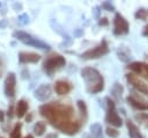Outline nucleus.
Returning <instances> with one entry per match:
<instances>
[{"label": "nucleus", "instance_id": "1", "mask_svg": "<svg viewBox=\"0 0 148 138\" xmlns=\"http://www.w3.org/2000/svg\"><path fill=\"white\" fill-rule=\"evenodd\" d=\"M74 112L72 106L61 102H49L39 107V114L52 126L67 136L76 135L82 126V122L75 117Z\"/></svg>", "mask_w": 148, "mask_h": 138}, {"label": "nucleus", "instance_id": "2", "mask_svg": "<svg viewBox=\"0 0 148 138\" xmlns=\"http://www.w3.org/2000/svg\"><path fill=\"white\" fill-rule=\"evenodd\" d=\"M81 77L86 81L87 90L90 94H97L104 88V79L102 74L92 67H83L81 70Z\"/></svg>", "mask_w": 148, "mask_h": 138}, {"label": "nucleus", "instance_id": "3", "mask_svg": "<svg viewBox=\"0 0 148 138\" xmlns=\"http://www.w3.org/2000/svg\"><path fill=\"white\" fill-rule=\"evenodd\" d=\"M65 64H66V59L61 55L53 53V55L47 56L46 59L44 60V63H43V70H44V72L46 74H49L51 77L56 71H58L59 68H61L62 66H65Z\"/></svg>", "mask_w": 148, "mask_h": 138}, {"label": "nucleus", "instance_id": "4", "mask_svg": "<svg viewBox=\"0 0 148 138\" xmlns=\"http://www.w3.org/2000/svg\"><path fill=\"white\" fill-rule=\"evenodd\" d=\"M106 101V104H108V110H106V122L109 124H111V126H114V128H118V126H121L123 124V119L121 117L118 115L117 110H116V104L114 102L110 99V97H106L105 99Z\"/></svg>", "mask_w": 148, "mask_h": 138}, {"label": "nucleus", "instance_id": "5", "mask_svg": "<svg viewBox=\"0 0 148 138\" xmlns=\"http://www.w3.org/2000/svg\"><path fill=\"white\" fill-rule=\"evenodd\" d=\"M14 36L18 41H21L22 43H24L27 45H31V46H35V48H38V49H43V50L50 49L49 44H46V43H44V42H42V41L32 37L31 35H29V34H27L24 31H15L14 32Z\"/></svg>", "mask_w": 148, "mask_h": 138}, {"label": "nucleus", "instance_id": "6", "mask_svg": "<svg viewBox=\"0 0 148 138\" xmlns=\"http://www.w3.org/2000/svg\"><path fill=\"white\" fill-rule=\"evenodd\" d=\"M109 52V46H108V43L105 41H103L99 45L92 48V49H89L87 50L86 52H83L81 55V57L83 59H97V58H101L103 56H105L106 53Z\"/></svg>", "mask_w": 148, "mask_h": 138}, {"label": "nucleus", "instance_id": "7", "mask_svg": "<svg viewBox=\"0 0 148 138\" xmlns=\"http://www.w3.org/2000/svg\"><path fill=\"white\" fill-rule=\"evenodd\" d=\"M128 30H130V24H128L127 20L123 15L117 13L114 16V20H113V34L123 35V34H127Z\"/></svg>", "mask_w": 148, "mask_h": 138}, {"label": "nucleus", "instance_id": "8", "mask_svg": "<svg viewBox=\"0 0 148 138\" xmlns=\"http://www.w3.org/2000/svg\"><path fill=\"white\" fill-rule=\"evenodd\" d=\"M126 79H127L128 83L132 85L138 92H140V93H142V94L148 96V85L145 83L140 78H138L133 73H127L126 74Z\"/></svg>", "mask_w": 148, "mask_h": 138}, {"label": "nucleus", "instance_id": "9", "mask_svg": "<svg viewBox=\"0 0 148 138\" xmlns=\"http://www.w3.org/2000/svg\"><path fill=\"white\" fill-rule=\"evenodd\" d=\"M128 70L132 71L133 74H138L143 79L148 80V64L143 61H133L128 64Z\"/></svg>", "mask_w": 148, "mask_h": 138}, {"label": "nucleus", "instance_id": "10", "mask_svg": "<svg viewBox=\"0 0 148 138\" xmlns=\"http://www.w3.org/2000/svg\"><path fill=\"white\" fill-rule=\"evenodd\" d=\"M16 93V77L14 73H8L5 79V94L7 97H14Z\"/></svg>", "mask_w": 148, "mask_h": 138}, {"label": "nucleus", "instance_id": "11", "mask_svg": "<svg viewBox=\"0 0 148 138\" xmlns=\"http://www.w3.org/2000/svg\"><path fill=\"white\" fill-rule=\"evenodd\" d=\"M53 88L58 95H66L73 89V86L67 80H58V81H56Z\"/></svg>", "mask_w": 148, "mask_h": 138}, {"label": "nucleus", "instance_id": "12", "mask_svg": "<svg viewBox=\"0 0 148 138\" xmlns=\"http://www.w3.org/2000/svg\"><path fill=\"white\" fill-rule=\"evenodd\" d=\"M51 96V86L47 83L40 85L36 90H35V97L39 101H45Z\"/></svg>", "mask_w": 148, "mask_h": 138}, {"label": "nucleus", "instance_id": "13", "mask_svg": "<svg viewBox=\"0 0 148 138\" xmlns=\"http://www.w3.org/2000/svg\"><path fill=\"white\" fill-rule=\"evenodd\" d=\"M40 56L36 52H20L18 53V60L22 64H28V63H37L39 61Z\"/></svg>", "mask_w": 148, "mask_h": 138}, {"label": "nucleus", "instance_id": "14", "mask_svg": "<svg viewBox=\"0 0 148 138\" xmlns=\"http://www.w3.org/2000/svg\"><path fill=\"white\" fill-rule=\"evenodd\" d=\"M127 102H128V104H131L133 108H135L138 110H148V103L133 96V95L127 97Z\"/></svg>", "mask_w": 148, "mask_h": 138}, {"label": "nucleus", "instance_id": "15", "mask_svg": "<svg viewBox=\"0 0 148 138\" xmlns=\"http://www.w3.org/2000/svg\"><path fill=\"white\" fill-rule=\"evenodd\" d=\"M126 126H127V130H128V136L130 138H143V136L141 135V132L139 131L138 126L130 119L126 121Z\"/></svg>", "mask_w": 148, "mask_h": 138}, {"label": "nucleus", "instance_id": "16", "mask_svg": "<svg viewBox=\"0 0 148 138\" xmlns=\"http://www.w3.org/2000/svg\"><path fill=\"white\" fill-rule=\"evenodd\" d=\"M28 108H29L28 102L24 101V100H20V101L16 103V108H15V114H16V116H17L18 118L24 117V115H25L27 111H28Z\"/></svg>", "mask_w": 148, "mask_h": 138}, {"label": "nucleus", "instance_id": "17", "mask_svg": "<svg viewBox=\"0 0 148 138\" xmlns=\"http://www.w3.org/2000/svg\"><path fill=\"white\" fill-rule=\"evenodd\" d=\"M90 131L94 138H103V133H102V126L98 123H94L90 126Z\"/></svg>", "mask_w": 148, "mask_h": 138}, {"label": "nucleus", "instance_id": "18", "mask_svg": "<svg viewBox=\"0 0 148 138\" xmlns=\"http://www.w3.org/2000/svg\"><path fill=\"white\" fill-rule=\"evenodd\" d=\"M45 130H46V124H45V122H43V121H38V122L35 124V126H34V132H35V135H37V136L44 135Z\"/></svg>", "mask_w": 148, "mask_h": 138}, {"label": "nucleus", "instance_id": "19", "mask_svg": "<svg viewBox=\"0 0 148 138\" xmlns=\"http://www.w3.org/2000/svg\"><path fill=\"white\" fill-rule=\"evenodd\" d=\"M76 103H77V108H79V111L81 114V117L83 119H87V117H88V109H87L86 102L82 101V100H79Z\"/></svg>", "mask_w": 148, "mask_h": 138}, {"label": "nucleus", "instance_id": "20", "mask_svg": "<svg viewBox=\"0 0 148 138\" xmlns=\"http://www.w3.org/2000/svg\"><path fill=\"white\" fill-rule=\"evenodd\" d=\"M135 118L139 121L140 124H142L146 129H148V112H139L135 115Z\"/></svg>", "mask_w": 148, "mask_h": 138}, {"label": "nucleus", "instance_id": "21", "mask_svg": "<svg viewBox=\"0 0 148 138\" xmlns=\"http://www.w3.org/2000/svg\"><path fill=\"white\" fill-rule=\"evenodd\" d=\"M21 128H22V124L21 123H16L10 132V136L9 138H21Z\"/></svg>", "mask_w": 148, "mask_h": 138}, {"label": "nucleus", "instance_id": "22", "mask_svg": "<svg viewBox=\"0 0 148 138\" xmlns=\"http://www.w3.org/2000/svg\"><path fill=\"white\" fill-rule=\"evenodd\" d=\"M134 16H135V19H139V20H147L148 19V9L140 8L135 12Z\"/></svg>", "mask_w": 148, "mask_h": 138}, {"label": "nucleus", "instance_id": "23", "mask_svg": "<svg viewBox=\"0 0 148 138\" xmlns=\"http://www.w3.org/2000/svg\"><path fill=\"white\" fill-rule=\"evenodd\" d=\"M121 93H123V86H120L119 83H114L113 89H112L113 96H116L117 99H119V97L121 96Z\"/></svg>", "mask_w": 148, "mask_h": 138}, {"label": "nucleus", "instance_id": "24", "mask_svg": "<svg viewBox=\"0 0 148 138\" xmlns=\"http://www.w3.org/2000/svg\"><path fill=\"white\" fill-rule=\"evenodd\" d=\"M105 132H106V135H108L109 137H111V138H118V137H119V131H118L117 129H114V128L109 126V128H106Z\"/></svg>", "mask_w": 148, "mask_h": 138}, {"label": "nucleus", "instance_id": "25", "mask_svg": "<svg viewBox=\"0 0 148 138\" xmlns=\"http://www.w3.org/2000/svg\"><path fill=\"white\" fill-rule=\"evenodd\" d=\"M5 60H3V58L2 57H0V77H2L3 75V73H5Z\"/></svg>", "mask_w": 148, "mask_h": 138}, {"label": "nucleus", "instance_id": "26", "mask_svg": "<svg viewBox=\"0 0 148 138\" xmlns=\"http://www.w3.org/2000/svg\"><path fill=\"white\" fill-rule=\"evenodd\" d=\"M99 24H101V26H108V24H109V21H108V19H106V17H103V19H101V21H99Z\"/></svg>", "mask_w": 148, "mask_h": 138}, {"label": "nucleus", "instance_id": "27", "mask_svg": "<svg viewBox=\"0 0 148 138\" xmlns=\"http://www.w3.org/2000/svg\"><path fill=\"white\" fill-rule=\"evenodd\" d=\"M142 35H143V36H146V37H148V24L143 27V30H142Z\"/></svg>", "mask_w": 148, "mask_h": 138}, {"label": "nucleus", "instance_id": "28", "mask_svg": "<svg viewBox=\"0 0 148 138\" xmlns=\"http://www.w3.org/2000/svg\"><path fill=\"white\" fill-rule=\"evenodd\" d=\"M103 7H105V8H108L109 10H111V9H113V7H112L111 5H109L108 2H105V3H103Z\"/></svg>", "mask_w": 148, "mask_h": 138}, {"label": "nucleus", "instance_id": "29", "mask_svg": "<svg viewBox=\"0 0 148 138\" xmlns=\"http://www.w3.org/2000/svg\"><path fill=\"white\" fill-rule=\"evenodd\" d=\"M45 138H58V136L56 133H49V135H46Z\"/></svg>", "mask_w": 148, "mask_h": 138}, {"label": "nucleus", "instance_id": "30", "mask_svg": "<svg viewBox=\"0 0 148 138\" xmlns=\"http://www.w3.org/2000/svg\"><path fill=\"white\" fill-rule=\"evenodd\" d=\"M3 119H5V112L0 109V122H2Z\"/></svg>", "mask_w": 148, "mask_h": 138}, {"label": "nucleus", "instance_id": "31", "mask_svg": "<svg viewBox=\"0 0 148 138\" xmlns=\"http://www.w3.org/2000/svg\"><path fill=\"white\" fill-rule=\"evenodd\" d=\"M8 116H9V117L13 116V107H9V108H8Z\"/></svg>", "mask_w": 148, "mask_h": 138}, {"label": "nucleus", "instance_id": "32", "mask_svg": "<svg viewBox=\"0 0 148 138\" xmlns=\"http://www.w3.org/2000/svg\"><path fill=\"white\" fill-rule=\"evenodd\" d=\"M24 138H34V136H32V135H28V136H25Z\"/></svg>", "mask_w": 148, "mask_h": 138}, {"label": "nucleus", "instance_id": "33", "mask_svg": "<svg viewBox=\"0 0 148 138\" xmlns=\"http://www.w3.org/2000/svg\"><path fill=\"white\" fill-rule=\"evenodd\" d=\"M0 138H2V137H1V136H0Z\"/></svg>", "mask_w": 148, "mask_h": 138}]
</instances>
